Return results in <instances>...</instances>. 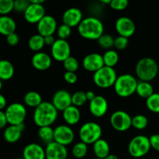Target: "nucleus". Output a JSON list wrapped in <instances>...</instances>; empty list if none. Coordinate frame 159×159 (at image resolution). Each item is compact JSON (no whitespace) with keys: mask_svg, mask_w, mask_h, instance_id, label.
Wrapping results in <instances>:
<instances>
[{"mask_svg":"<svg viewBox=\"0 0 159 159\" xmlns=\"http://www.w3.org/2000/svg\"><path fill=\"white\" fill-rule=\"evenodd\" d=\"M57 118V110L52 102H43L35 108L34 121L39 127H49L52 125Z\"/></svg>","mask_w":159,"mask_h":159,"instance_id":"nucleus-1","label":"nucleus"},{"mask_svg":"<svg viewBox=\"0 0 159 159\" xmlns=\"http://www.w3.org/2000/svg\"><path fill=\"white\" fill-rule=\"evenodd\" d=\"M104 26L99 19L89 16L84 18L78 26V32L87 40H98L103 34Z\"/></svg>","mask_w":159,"mask_h":159,"instance_id":"nucleus-2","label":"nucleus"},{"mask_svg":"<svg viewBox=\"0 0 159 159\" xmlns=\"http://www.w3.org/2000/svg\"><path fill=\"white\" fill-rule=\"evenodd\" d=\"M135 72L141 81L150 82L158 75V65L152 57H143L137 63Z\"/></svg>","mask_w":159,"mask_h":159,"instance_id":"nucleus-3","label":"nucleus"},{"mask_svg":"<svg viewBox=\"0 0 159 159\" xmlns=\"http://www.w3.org/2000/svg\"><path fill=\"white\" fill-rule=\"evenodd\" d=\"M138 82L130 74H123L117 77L114 84L115 93L120 97H128L136 93Z\"/></svg>","mask_w":159,"mask_h":159,"instance_id":"nucleus-4","label":"nucleus"},{"mask_svg":"<svg viewBox=\"0 0 159 159\" xmlns=\"http://www.w3.org/2000/svg\"><path fill=\"white\" fill-rule=\"evenodd\" d=\"M79 138L85 144H92L101 139L102 128L96 122H87L82 124L79 129Z\"/></svg>","mask_w":159,"mask_h":159,"instance_id":"nucleus-5","label":"nucleus"},{"mask_svg":"<svg viewBox=\"0 0 159 159\" xmlns=\"http://www.w3.org/2000/svg\"><path fill=\"white\" fill-rule=\"evenodd\" d=\"M151 148L149 138L144 135H138L132 138L129 143L128 152L132 157L139 158L147 155Z\"/></svg>","mask_w":159,"mask_h":159,"instance_id":"nucleus-6","label":"nucleus"},{"mask_svg":"<svg viewBox=\"0 0 159 159\" xmlns=\"http://www.w3.org/2000/svg\"><path fill=\"white\" fill-rule=\"evenodd\" d=\"M118 76L113 68L103 66L101 69L93 75L94 83L98 87L102 89H107L114 85Z\"/></svg>","mask_w":159,"mask_h":159,"instance_id":"nucleus-7","label":"nucleus"},{"mask_svg":"<svg viewBox=\"0 0 159 159\" xmlns=\"http://www.w3.org/2000/svg\"><path fill=\"white\" fill-rule=\"evenodd\" d=\"M5 113L8 124L10 125H20L23 124L26 119V109L23 104L14 102L8 106Z\"/></svg>","mask_w":159,"mask_h":159,"instance_id":"nucleus-8","label":"nucleus"},{"mask_svg":"<svg viewBox=\"0 0 159 159\" xmlns=\"http://www.w3.org/2000/svg\"><path fill=\"white\" fill-rule=\"evenodd\" d=\"M110 124L116 130L126 131L132 126V117L127 112L117 110L110 116Z\"/></svg>","mask_w":159,"mask_h":159,"instance_id":"nucleus-9","label":"nucleus"},{"mask_svg":"<svg viewBox=\"0 0 159 159\" xmlns=\"http://www.w3.org/2000/svg\"><path fill=\"white\" fill-rule=\"evenodd\" d=\"M51 56L58 61H64L71 56V47L66 40L57 39L51 47Z\"/></svg>","mask_w":159,"mask_h":159,"instance_id":"nucleus-10","label":"nucleus"},{"mask_svg":"<svg viewBox=\"0 0 159 159\" xmlns=\"http://www.w3.org/2000/svg\"><path fill=\"white\" fill-rule=\"evenodd\" d=\"M74 138V131L69 126L59 125L54 129V140L58 144L67 146L73 142Z\"/></svg>","mask_w":159,"mask_h":159,"instance_id":"nucleus-11","label":"nucleus"},{"mask_svg":"<svg viewBox=\"0 0 159 159\" xmlns=\"http://www.w3.org/2000/svg\"><path fill=\"white\" fill-rule=\"evenodd\" d=\"M115 28L120 36L127 38L131 37L136 30V26L133 20L126 16L120 17L117 19L115 23Z\"/></svg>","mask_w":159,"mask_h":159,"instance_id":"nucleus-12","label":"nucleus"},{"mask_svg":"<svg viewBox=\"0 0 159 159\" xmlns=\"http://www.w3.org/2000/svg\"><path fill=\"white\" fill-rule=\"evenodd\" d=\"M82 66L86 71L96 72L105 66L103 57L98 53H91L85 56L82 60Z\"/></svg>","mask_w":159,"mask_h":159,"instance_id":"nucleus-13","label":"nucleus"},{"mask_svg":"<svg viewBox=\"0 0 159 159\" xmlns=\"http://www.w3.org/2000/svg\"><path fill=\"white\" fill-rule=\"evenodd\" d=\"M72 95L66 90H58L54 94L52 98V104L57 111H64L72 105Z\"/></svg>","mask_w":159,"mask_h":159,"instance_id":"nucleus-14","label":"nucleus"},{"mask_svg":"<svg viewBox=\"0 0 159 159\" xmlns=\"http://www.w3.org/2000/svg\"><path fill=\"white\" fill-rule=\"evenodd\" d=\"M57 30V21L55 19L50 15H45L37 23L38 34L43 36H51L54 34Z\"/></svg>","mask_w":159,"mask_h":159,"instance_id":"nucleus-15","label":"nucleus"},{"mask_svg":"<svg viewBox=\"0 0 159 159\" xmlns=\"http://www.w3.org/2000/svg\"><path fill=\"white\" fill-rule=\"evenodd\" d=\"M46 159H67L68 151L66 146L53 141L47 144L45 148Z\"/></svg>","mask_w":159,"mask_h":159,"instance_id":"nucleus-16","label":"nucleus"},{"mask_svg":"<svg viewBox=\"0 0 159 159\" xmlns=\"http://www.w3.org/2000/svg\"><path fill=\"white\" fill-rule=\"evenodd\" d=\"M45 16V9L43 4L30 3L24 12V17L28 23H38Z\"/></svg>","mask_w":159,"mask_h":159,"instance_id":"nucleus-17","label":"nucleus"},{"mask_svg":"<svg viewBox=\"0 0 159 159\" xmlns=\"http://www.w3.org/2000/svg\"><path fill=\"white\" fill-rule=\"evenodd\" d=\"M83 20L82 12L81 9L76 7H71L67 9L62 16L64 24L68 25L70 27L79 26Z\"/></svg>","mask_w":159,"mask_h":159,"instance_id":"nucleus-18","label":"nucleus"},{"mask_svg":"<svg viewBox=\"0 0 159 159\" xmlns=\"http://www.w3.org/2000/svg\"><path fill=\"white\" fill-rule=\"evenodd\" d=\"M108 110V102L106 98L102 96H96L89 102V111L96 117L104 116Z\"/></svg>","mask_w":159,"mask_h":159,"instance_id":"nucleus-19","label":"nucleus"},{"mask_svg":"<svg viewBox=\"0 0 159 159\" xmlns=\"http://www.w3.org/2000/svg\"><path fill=\"white\" fill-rule=\"evenodd\" d=\"M23 157L24 159H46L45 149L37 143H31L24 148Z\"/></svg>","mask_w":159,"mask_h":159,"instance_id":"nucleus-20","label":"nucleus"},{"mask_svg":"<svg viewBox=\"0 0 159 159\" xmlns=\"http://www.w3.org/2000/svg\"><path fill=\"white\" fill-rule=\"evenodd\" d=\"M32 65L34 68L39 71H45L50 68L52 60L51 56L45 52H37L32 57Z\"/></svg>","mask_w":159,"mask_h":159,"instance_id":"nucleus-21","label":"nucleus"},{"mask_svg":"<svg viewBox=\"0 0 159 159\" xmlns=\"http://www.w3.org/2000/svg\"><path fill=\"white\" fill-rule=\"evenodd\" d=\"M24 130V124H20V125H9L4 130V133H3L4 139L9 143L16 142L20 139Z\"/></svg>","mask_w":159,"mask_h":159,"instance_id":"nucleus-22","label":"nucleus"},{"mask_svg":"<svg viewBox=\"0 0 159 159\" xmlns=\"http://www.w3.org/2000/svg\"><path fill=\"white\" fill-rule=\"evenodd\" d=\"M63 118L68 125H75L80 120V110L77 107L71 105L63 111Z\"/></svg>","mask_w":159,"mask_h":159,"instance_id":"nucleus-23","label":"nucleus"},{"mask_svg":"<svg viewBox=\"0 0 159 159\" xmlns=\"http://www.w3.org/2000/svg\"><path fill=\"white\" fill-rule=\"evenodd\" d=\"M16 29V24L12 17L9 16H0V33L2 35L9 36L15 33Z\"/></svg>","mask_w":159,"mask_h":159,"instance_id":"nucleus-24","label":"nucleus"},{"mask_svg":"<svg viewBox=\"0 0 159 159\" xmlns=\"http://www.w3.org/2000/svg\"><path fill=\"white\" fill-rule=\"evenodd\" d=\"M93 152L97 158L105 159L110 155V145L104 139H99L93 144Z\"/></svg>","mask_w":159,"mask_h":159,"instance_id":"nucleus-25","label":"nucleus"},{"mask_svg":"<svg viewBox=\"0 0 159 159\" xmlns=\"http://www.w3.org/2000/svg\"><path fill=\"white\" fill-rule=\"evenodd\" d=\"M14 75V67L10 61L1 60L0 61V79L2 80H9Z\"/></svg>","mask_w":159,"mask_h":159,"instance_id":"nucleus-26","label":"nucleus"},{"mask_svg":"<svg viewBox=\"0 0 159 159\" xmlns=\"http://www.w3.org/2000/svg\"><path fill=\"white\" fill-rule=\"evenodd\" d=\"M24 102L28 107L37 108L43 102V101L40 93L35 91H30L26 93L24 96Z\"/></svg>","mask_w":159,"mask_h":159,"instance_id":"nucleus-27","label":"nucleus"},{"mask_svg":"<svg viewBox=\"0 0 159 159\" xmlns=\"http://www.w3.org/2000/svg\"><path fill=\"white\" fill-rule=\"evenodd\" d=\"M136 93H138V96L146 99L155 93L152 84L149 82H144V81L138 82Z\"/></svg>","mask_w":159,"mask_h":159,"instance_id":"nucleus-28","label":"nucleus"},{"mask_svg":"<svg viewBox=\"0 0 159 159\" xmlns=\"http://www.w3.org/2000/svg\"><path fill=\"white\" fill-rule=\"evenodd\" d=\"M44 37L40 34H34L28 40V46L32 51L37 52H40V50L44 47Z\"/></svg>","mask_w":159,"mask_h":159,"instance_id":"nucleus-29","label":"nucleus"},{"mask_svg":"<svg viewBox=\"0 0 159 159\" xmlns=\"http://www.w3.org/2000/svg\"><path fill=\"white\" fill-rule=\"evenodd\" d=\"M38 136L42 141L47 143V144L53 142V141H54V129H53L51 126L39 127Z\"/></svg>","mask_w":159,"mask_h":159,"instance_id":"nucleus-30","label":"nucleus"},{"mask_svg":"<svg viewBox=\"0 0 159 159\" xmlns=\"http://www.w3.org/2000/svg\"><path fill=\"white\" fill-rule=\"evenodd\" d=\"M105 66L113 68L119 61V55L118 53L114 50H107L102 55Z\"/></svg>","mask_w":159,"mask_h":159,"instance_id":"nucleus-31","label":"nucleus"},{"mask_svg":"<svg viewBox=\"0 0 159 159\" xmlns=\"http://www.w3.org/2000/svg\"><path fill=\"white\" fill-rule=\"evenodd\" d=\"M71 152L75 158H82L86 155L87 152H88V146L82 141L78 142L73 146Z\"/></svg>","mask_w":159,"mask_h":159,"instance_id":"nucleus-32","label":"nucleus"},{"mask_svg":"<svg viewBox=\"0 0 159 159\" xmlns=\"http://www.w3.org/2000/svg\"><path fill=\"white\" fill-rule=\"evenodd\" d=\"M148 109L155 113H159V93H155L146 99Z\"/></svg>","mask_w":159,"mask_h":159,"instance_id":"nucleus-33","label":"nucleus"},{"mask_svg":"<svg viewBox=\"0 0 159 159\" xmlns=\"http://www.w3.org/2000/svg\"><path fill=\"white\" fill-rule=\"evenodd\" d=\"M148 124V118L145 116L138 114L132 117V127L138 130H143L145 128Z\"/></svg>","mask_w":159,"mask_h":159,"instance_id":"nucleus-34","label":"nucleus"},{"mask_svg":"<svg viewBox=\"0 0 159 159\" xmlns=\"http://www.w3.org/2000/svg\"><path fill=\"white\" fill-rule=\"evenodd\" d=\"M115 39L110 34H102L97 40L98 43L101 48L104 49H110L114 46Z\"/></svg>","mask_w":159,"mask_h":159,"instance_id":"nucleus-35","label":"nucleus"},{"mask_svg":"<svg viewBox=\"0 0 159 159\" xmlns=\"http://www.w3.org/2000/svg\"><path fill=\"white\" fill-rule=\"evenodd\" d=\"M72 100V105L75 107H79L83 106L87 102V98L85 92L83 91H77L72 95L71 97Z\"/></svg>","mask_w":159,"mask_h":159,"instance_id":"nucleus-36","label":"nucleus"},{"mask_svg":"<svg viewBox=\"0 0 159 159\" xmlns=\"http://www.w3.org/2000/svg\"><path fill=\"white\" fill-rule=\"evenodd\" d=\"M63 65L66 71H71V72H75L79 67L78 60L72 56H70L66 60L64 61Z\"/></svg>","mask_w":159,"mask_h":159,"instance_id":"nucleus-37","label":"nucleus"},{"mask_svg":"<svg viewBox=\"0 0 159 159\" xmlns=\"http://www.w3.org/2000/svg\"><path fill=\"white\" fill-rule=\"evenodd\" d=\"M14 9V1L12 0H0V14L7 16Z\"/></svg>","mask_w":159,"mask_h":159,"instance_id":"nucleus-38","label":"nucleus"},{"mask_svg":"<svg viewBox=\"0 0 159 159\" xmlns=\"http://www.w3.org/2000/svg\"><path fill=\"white\" fill-rule=\"evenodd\" d=\"M71 33V27L68 26L66 24H61L59 26L57 30V34L58 39L61 40H66L70 37Z\"/></svg>","mask_w":159,"mask_h":159,"instance_id":"nucleus-39","label":"nucleus"},{"mask_svg":"<svg viewBox=\"0 0 159 159\" xmlns=\"http://www.w3.org/2000/svg\"><path fill=\"white\" fill-rule=\"evenodd\" d=\"M30 2L27 0H16L14 1V9L16 12H24L30 6Z\"/></svg>","mask_w":159,"mask_h":159,"instance_id":"nucleus-40","label":"nucleus"},{"mask_svg":"<svg viewBox=\"0 0 159 159\" xmlns=\"http://www.w3.org/2000/svg\"><path fill=\"white\" fill-rule=\"evenodd\" d=\"M128 38L119 36L114 40V47L118 50H124L128 45Z\"/></svg>","mask_w":159,"mask_h":159,"instance_id":"nucleus-41","label":"nucleus"},{"mask_svg":"<svg viewBox=\"0 0 159 159\" xmlns=\"http://www.w3.org/2000/svg\"><path fill=\"white\" fill-rule=\"evenodd\" d=\"M128 6L127 0H112L110 6L115 10H123Z\"/></svg>","mask_w":159,"mask_h":159,"instance_id":"nucleus-42","label":"nucleus"},{"mask_svg":"<svg viewBox=\"0 0 159 159\" xmlns=\"http://www.w3.org/2000/svg\"><path fill=\"white\" fill-rule=\"evenodd\" d=\"M64 79L65 82L68 84H75L78 80V76L75 72H71V71H66L64 74Z\"/></svg>","mask_w":159,"mask_h":159,"instance_id":"nucleus-43","label":"nucleus"},{"mask_svg":"<svg viewBox=\"0 0 159 159\" xmlns=\"http://www.w3.org/2000/svg\"><path fill=\"white\" fill-rule=\"evenodd\" d=\"M6 41L10 46H16L18 44L19 41H20V37H19L18 34L13 33L6 37Z\"/></svg>","mask_w":159,"mask_h":159,"instance_id":"nucleus-44","label":"nucleus"},{"mask_svg":"<svg viewBox=\"0 0 159 159\" xmlns=\"http://www.w3.org/2000/svg\"><path fill=\"white\" fill-rule=\"evenodd\" d=\"M151 147L157 152H159V134H153L149 138Z\"/></svg>","mask_w":159,"mask_h":159,"instance_id":"nucleus-45","label":"nucleus"},{"mask_svg":"<svg viewBox=\"0 0 159 159\" xmlns=\"http://www.w3.org/2000/svg\"><path fill=\"white\" fill-rule=\"evenodd\" d=\"M8 124L7 118H6V113L3 111H0V128H3Z\"/></svg>","mask_w":159,"mask_h":159,"instance_id":"nucleus-46","label":"nucleus"},{"mask_svg":"<svg viewBox=\"0 0 159 159\" xmlns=\"http://www.w3.org/2000/svg\"><path fill=\"white\" fill-rule=\"evenodd\" d=\"M56 40L54 38V37L53 35L51 36H47V37H44V42L45 45H48V46H51L55 43Z\"/></svg>","mask_w":159,"mask_h":159,"instance_id":"nucleus-47","label":"nucleus"},{"mask_svg":"<svg viewBox=\"0 0 159 159\" xmlns=\"http://www.w3.org/2000/svg\"><path fill=\"white\" fill-rule=\"evenodd\" d=\"M85 94H86L87 100H89V102L91 100H93V99H94V98L96 96V94H95L94 92L91 91V90H89V91L85 92Z\"/></svg>","mask_w":159,"mask_h":159,"instance_id":"nucleus-48","label":"nucleus"},{"mask_svg":"<svg viewBox=\"0 0 159 159\" xmlns=\"http://www.w3.org/2000/svg\"><path fill=\"white\" fill-rule=\"evenodd\" d=\"M6 106V99L3 95L0 96V110H3Z\"/></svg>","mask_w":159,"mask_h":159,"instance_id":"nucleus-49","label":"nucleus"},{"mask_svg":"<svg viewBox=\"0 0 159 159\" xmlns=\"http://www.w3.org/2000/svg\"><path fill=\"white\" fill-rule=\"evenodd\" d=\"M30 2L34 3V4H43L44 2V0H30Z\"/></svg>","mask_w":159,"mask_h":159,"instance_id":"nucleus-50","label":"nucleus"},{"mask_svg":"<svg viewBox=\"0 0 159 159\" xmlns=\"http://www.w3.org/2000/svg\"><path fill=\"white\" fill-rule=\"evenodd\" d=\"M105 159H119V158H118V157L116 156V155H113V154H110V155H109Z\"/></svg>","mask_w":159,"mask_h":159,"instance_id":"nucleus-51","label":"nucleus"},{"mask_svg":"<svg viewBox=\"0 0 159 159\" xmlns=\"http://www.w3.org/2000/svg\"><path fill=\"white\" fill-rule=\"evenodd\" d=\"M101 2L102 3H104V4H109L110 5V3H111L112 0H101Z\"/></svg>","mask_w":159,"mask_h":159,"instance_id":"nucleus-52","label":"nucleus"},{"mask_svg":"<svg viewBox=\"0 0 159 159\" xmlns=\"http://www.w3.org/2000/svg\"><path fill=\"white\" fill-rule=\"evenodd\" d=\"M94 159H100V158H94Z\"/></svg>","mask_w":159,"mask_h":159,"instance_id":"nucleus-53","label":"nucleus"}]
</instances>
